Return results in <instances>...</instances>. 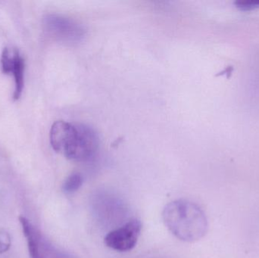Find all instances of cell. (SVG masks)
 I'll return each instance as SVG.
<instances>
[{
  "instance_id": "cell-1",
  "label": "cell",
  "mask_w": 259,
  "mask_h": 258,
  "mask_svg": "<svg viewBox=\"0 0 259 258\" xmlns=\"http://www.w3.org/2000/svg\"><path fill=\"white\" fill-rule=\"evenodd\" d=\"M162 218L170 233L183 242L200 240L208 232V222L205 212L189 200H175L167 204L163 211Z\"/></svg>"
},
{
  "instance_id": "cell-2",
  "label": "cell",
  "mask_w": 259,
  "mask_h": 258,
  "mask_svg": "<svg viewBox=\"0 0 259 258\" xmlns=\"http://www.w3.org/2000/svg\"><path fill=\"white\" fill-rule=\"evenodd\" d=\"M30 258H77L53 245L27 218L20 217Z\"/></svg>"
},
{
  "instance_id": "cell-3",
  "label": "cell",
  "mask_w": 259,
  "mask_h": 258,
  "mask_svg": "<svg viewBox=\"0 0 259 258\" xmlns=\"http://www.w3.org/2000/svg\"><path fill=\"white\" fill-rule=\"evenodd\" d=\"M46 31L52 37L68 43H77L84 37V29L70 18L58 15H49L44 18Z\"/></svg>"
},
{
  "instance_id": "cell-4",
  "label": "cell",
  "mask_w": 259,
  "mask_h": 258,
  "mask_svg": "<svg viewBox=\"0 0 259 258\" xmlns=\"http://www.w3.org/2000/svg\"><path fill=\"white\" fill-rule=\"evenodd\" d=\"M100 145L98 134L94 128L83 124H77L75 142L67 159L74 162H86L92 159Z\"/></svg>"
},
{
  "instance_id": "cell-5",
  "label": "cell",
  "mask_w": 259,
  "mask_h": 258,
  "mask_svg": "<svg viewBox=\"0 0 259 258\" xmlns=\"http://www.w3.org/2000/svg\"><path fill=\"white\" fill-rule=\"evenodd\" d=\"M141 230V222L137 219L131 220L121 227L109 232L105 237V244L114 251H131L137 245Z\"/></svg>"
},
{
  "instance_id": "cell-6",
  "label": "cell",
  "mask_w": 259,
  "mask_h": 258,
  "mask_svg": "<svg viewBox=\"0 0 259 258\" xmlns=\"http://www.w3.org/2000/svg\"><path fill=\"white\" fill-rule=\"evenodd\" d=\"M2 70L3 73L12 75L15 81L13 98L18 100L22 94L24 85V60L18 50L5 48L1 56Z\"/></svg>"
},
{
  "instance_id": "cell-7",
  "label": "cell",
  "mask_w": 259,
  "mask_h": 258,
  "mask_svg": "<svg viewBox=\"0 0 259 258\" xmlns=\"http://www.w3.org/2000/svg\"><path fill=\"white\" fill-rule=\"evenodd\" d=\"M76 134V124L64 121H56L50 130V139L52 148L65 157L74 144Z\"/></svg>"
},
{
  "instance_id": "cell-8",
  "label": "cell",
  "mask_w": 259,
  "mask_h": 258,
  "mask_svg": "<svg viewBox=\"0 0 259 258\" xmlns=\"http://www.w3.org/2000/svg\"><path fill=\"white\" fill-rule=\"evenodd\" d=\"M83 184V177L78 173L71 174L65 180L63 184L64 192L71 194L75 192L81 187Z\"/></svg>"
},
{
  "instance_id": "cell-9",
  "label": "cell",
  "mask_w": 259,
  "mask_h": 258,
  "mask_svg": "<svg viewBox=\"0 0 259 258\" xmlns=\"http://www.w3.org/2000/svg\"><path fill=\"white\" fill-rule=\"evenodd\" d=\"M234 6L239 10L243 12H249L259 9V0H252V1H237L234 3Z\"/></svg>"
},
{
  "instance_id": "cell-10",
  "label": "cell",
  "mask_w": 259,
  "mask_h": 258,
  "mask_svg": "<svg viewBox=\"0 0 259 258\" xmlns=\"http://www.w3.org/2000/svg\"><path fill=\"white\" fill-rule=\"evenodd\" d=\"M11 238L5 230L0 231V254L6 252L10 248Z\"/></svg>"
},
{
  "instance_id": "cell-11",
  "label": "cell",
  "mask_w": 259,
  "mask_h": 258,
  "mask_svg": "<svg viewBox=\"0 0 259 258\" xmlns=\"http://www.w3.org/2000/svg\"><path fill=\"white\" fill-rule=\"evenodd\" d=\"M233 71H234V68H233V67L229 66L226 69L224 70L223 71L220 72V74H218V76L225 75V74H227V75H228V77H229L230 74L233 72Z\"/></svg>"
}]
</instances>
